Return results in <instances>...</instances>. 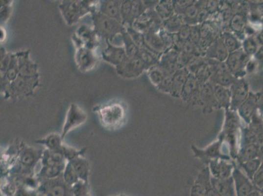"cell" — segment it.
I'll use <instances>...</instances> for the list:
<instances>
[{"label": "cell", "instance_id": "6da1fadb", "mask_svg": "<svg viewBox=\"0 0 263 196\" xmlns=\"http://www.w3.org/2000/svg\"><path fill=\"white\" fill-rule=\"evenodd\" d=\"M41 196H73L71 188L66 185L60 177L45 180L39 187Z\"/></svg>", "mask_w": 263, "mask_h": 196}, {"label": "cell", "instance_id": "7a4b0ae2", "mask_svg": "<svg viewBox=\"0 0 263 196\" xmlns=\"http://www.w3.org/2000/svg\"><path fill=\"white\" fill-rule=\"evenodd\" d=\"M102 123L108 127H116L123 119V109L120 105L113 104L99 110Z\"/></svg>", "mask_w": 263, "mask_h": 196}, {"label": "cell", "instance_id": "3957f363", "mask_svg": "<svg viewBox=\"0 0 263 196\" xmlns=\"http://www.w3.org/2000/svg\"><path fill=\"white\" fill-rule=\"evenodd\" d=\"M237 196H247L256 190L252 180L242 172L239 166H235L232 174Z\"/></svg>", "mask_w": 263, "mask_h": 196}, {"label": "cell", "instance_id": "277c9868", "mask_svg": "<svg viewBox=\"0 0 263 196\" xmlns=\"http://www.w3.org/2000/svg\"><path fill=\"white\" fill-rule=\"evenodd\" d=\"M87 120V114L81 108L73 105L70 108L66 116L63 128H62V139L72 130L81 125Z\"/></svg>", "mask_w": 263, "mask_h": 196}, {"label": "cell", "instance_id": "5b68a950", "mask_svg": "<svg viewBox=\"0 0 263 196\" xmlns=\"http://www.w3.org/2000/svg\"><path fill=\"white\" fill-rule=\"evenodd\" d=\"M210 184L211 174L207 168L198 176L191 188L190 196H207L208 188Z\"/></svg>", "mask_w": 263, "mask_h": 196}, {"label": "cell", "instance_id": "8992f818", "mask_svg": "<svg viewBox=\"0 0 263 196\" xmlns=\"http://www.w3.org/2000/svg\"><path fill=\"white\" fill-rule=\"evenodd\" d=\"M211 184L221 196H237L233 176L221 179L211 176Z\"/></svg>", "mask_w": 263, "mask_h": 196}, {"label": "cell", "instance_id": "52a82bcc", "mask_svg": "<svg viewBox=\"0 0 263 196\" xmlns=\"http://www.w3.org/2000/svg\"><path fill=\"white\" fill-rule=\"evenodd\" d=\"M69 162L71 163L72 166L73 167L80 180L89 183L91 173V166L89 161L84 158L83 156H81Z\"/></svg>", "mask_w": 263, "mask_h": 196}, {"label": "cell", "instance_id": "ba28073f", "mask_svg": "<svg viewBox=\"0 0 263 196\" xmlns=\"http://www.w3.org/2000/svg\"><path fill=\"white\" fill-rule=\"evenodd\" d=\"M42 153H39L38 151L31 148H27L23 150L20 155L19 161L21 166L26 169H32L36 166L38 161L41 160Z\"/></svg>", "mask_w": 263, "mask_h": 196}, {"label": "cell", "instance_id": "9c48e42d", "mask_svg": "<svg viewBox=\"0 0 263 196\" xmlns=\"http://www.w3.org/2000/svg\"><path fill=\"white\" fill-rule=\"evenodd\" d=\"M66 163L52 166H42L38 174L39 177L44 178V180L55 179L60 177L63 174Z\"/></svg>", "mask_w": 263, "mask_h": 196}, {"label": "cell", "instance_id": "30bf717a", "mask_svg": "<svg viewBox=\"0 0 263 196\" xmlns=\"http://www.w3.org/2000/svg\"><path fill=\"white\" fill-rule=\"evenodd\" d=\"M42 166H52V165L64 164L67 162L61 151L47 150L43 152L41 158Z\"/></svg>", "mask_w": 263, "mask_h": 196}, {"label": "cell", "instance_id": "8fae6325", "mask_svg": "<svg viewBox=\"0 0 263 196\" xmlns=\"http://www.w3.org/2000/svg\"><path fill=\"white\" fill-rule=\"evenodd\" d=\"M62 137L56 133H51L45 138L37 141V143L44 145L48 150L52 151H60L62 145Z\"/></svg>", "mask_w": 263, "mask_h": 196}, {"label": "cell", "instance_id": "7c38bea8", "mask_svg": "<svg viewBox=\"0 0 263 196\" xmlns=\"http://www.w3.org/2000/svg\"><path fill=\"white\" fill-rule=\"evenodd\" d=\"M62 177L66 185L69 186L70 188H72V186H73L77 182L80 181L77 173L74 170L73 167L72 166L71 163L69 162L66 163Z\"/></svg>", "mask_w": 263, "mask_h": 196}, {"label": "cell", "instance_id": "4fadbf2b", "mask_svg": "<svg viewBox=\"0 0 263 196\" xmlns=\"http://www.w3.org/2000/svg\"><path fill=\"white\" fill-rule=\"evenodd\" d=\"M261 164H262V162H261L260 159L255 158L247 161V162L239 163V168L252 180L253 176L260 168Z\"/></svg>", "mask_w": 263, "mask_h": 196}, {"label": "cell", "instance_id": "5bb4252c", "mask_svg": "<svg viewBox=\"0 0 263 196\" xmlns=\"http://www.w3.org/2000/svg\"><path fill=\"white\" fill-rule=\"evenodd\" d=\"M259 149H257L254 145H248L242 151V152L239 154V162L243 163L247 161L257 158L259 154Z\"/></svg>", "mask_w": 263, "mask_h": 196}, {"label": "cell", "instance_id": "9a60e30c", "mask_svg": "<svg viewBox=\"0 0 263 196\" xmlns=\"http://www.w3.org/2000/svg\"><path fill=\"white\" fill-rule=\"evenodd\" d=\"M63 154L67 162H71L72 160L77 158V157L83 156L85 154V149L82 150H77V149L71 148V147L63 145L60 150Z\"/></svg>", "mask_w": 263, "mask_h": 196}, {"label": "cell", "instance_id": "2e32d148", "mask_svg": "<svg viewBox=\"0 0 263 196\" xmlns=\"http://www.w3.org/2000/svg\"><path fill=\"white\" fill-rule=\"evenodd\" d=\"M71 190L73 196H91L89 192V183L81 180L72 186Z\"/></svg>", "mask_w": 263, "mask_h": 196}, {"label": "cell", "instance_id": "e0dca14e", "mask_svg": "<svg viewBox=\"0 0 263 196\" xmlns=\"http://www.w3.org/2000/svg\"><path fill=\"white\" fill-rule=\"evenodd\" d=\"M252 182L255 187L263 189V163L260 168L253 176Z\"/></svg>", "mask_w": 263, "mask_h": 196}, {"label": "cell", "instance_id": "ac0fdd59", "mask_svg": "<svg viewBox=\"0 0 263 196\" xmlns=\"http://www.w3.org/2000/svg\"><path fill=\"white\" fill-rule=\"evenodd\" d=\"M207 196H221L212 187V184H210L208 188Z\"/></svg>", "mask_w": 263, "mask_h": 196}, {"label": "cell", "instance_id": "d6986e66", "mask_svg": "<svg viewBox=\"0 0 263 196\" xmlns=\"http://www.w3.org/2000/svg\"><path fill=\"white\" fill-rule=\"evenodd\" d=\"M263 196L261 195V194L260 192L257 191V190H255V191H253L251 192V194H249L248 196Z\"/></svg>", "mask_w": 263, "mask_h": 196}, {"label": "cell", "instance_id": "ffe728a7", "mask_svg": "<svg viewBox=\"0 0 263 196\" xmlns=\"http://www.w3.org/2000/svg\"><path fill=\"white\" fill-rule=\"evenodd\" d=\"M261 195H262L263 196V189H261Z\"/></svg>", "mask_w": 263, "mask_h": 196}]
</instances>
